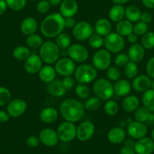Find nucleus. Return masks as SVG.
Masks as SVG:
<instances>
[{"instance_id": "22", "label": "nucleus", "mask_w": 154, "mask_h": 154, "mask_svg": "<svg viewBox=\"0 0 154 154\" xmlns=\"http://www.w3.org/2000/svg\"><path fill=\"white\" fill-rule=\"evenodd\" d=\"M47 92L54 97H62L65 95L66 90L63 86L61 80L54 79L47 85Z\"/></svg>"}, {"instance_id": "20", "label": "nucleus", "mask_w": 154, "mask_h": 154, "mask_svg": "<svg viewBox=\"0 0 154 154\" xmlns=\"http://www.w3.org/2000/svg\"><path fill=\"white\" fill-rule=\"evenodd\" d=\"M128 56L130 61L134 63H139L145 57V49L140 44H133L128 48Z\"/></svg>"}, {"instance_id": "51", "label": "nucleus", "mask_w": 154, "mask_h": 154, "mask_svg": "<svg viewBox=\"0 0 154 154\" xmlns=\"http://www.w3.org/2000/svg\"><path fill=\"white\" fill-rule=\"evenodd\" d=\"M39 142L40 141H39V137L36 136V135H31L26 140V144H27V147H30V148H35V147H38Z\"/></svg>"}, {"instance_id": "1", "label": "nucleus", "mask_w": 154, "mask_h": 154, "mask_svg": "<svg viewBox=\"0 0 154 154\" xmlns=\"http://www.w3.org/2000/svg\"><path fill=\"white\" fill-rule=\"evenodd\" d=\"M85 108L84 104L75 99H66L61 102L59 108L60 116L65 121L76 123L83 118Z\"/></svg>"}, {"instance_id": "36", "label": "nucleus", "mask_w": 154, "mask_h": 154, "mask_svg": "<svg viewBox=\"0 0 154 154\" xmlns=\"http://www.w3.org/2000/svg\"><path fill=\"white\" fill-rule=\"evenodd\" d=\"M101 105V100L98 97L95 96H89L85 99L84 102V107L85 110L90 111H95L99 109Z\"/></svg>"}, {"instance_id": "4", "label": "nucleus", "mask_w": 154, "mask_h": 154, "mask_svg": "<svg viewBox=\"0 0 154 154\" xmlns=\"http://www.w3.org/2000/svg\"><path fill=\"white\" fill-rule=\"evenodd\" d=\"M98 75L97 69L92 65L82 64L75 68L74 78L79 84H87L95 81Z\"/></svg>"}, {"instance_id": "60", "label": "nucleus", "mask_w": 154, "mask_h": 154, "mask_svg": "<svg viewBox=\"0 0 154 154\" xmlns=\"http://www.w3.org/2000/svg\"><path fill=\"white\" fill-rule=\"evenodd\" d=\"M130 0H112V2L116 5H123L128 2Z\"/></svg>"}, {"instance_id": "50", "label": "nucleus", "mask_w": 154, "mask_h": 154, "mask_svg": "<svg viewBox=\"0 0 154 154\" xmlns=\"http://www.w3.org/2000/svg\"><path fill=\"white\" fill-rule=\"evenodd\" d=\"M61 81L63 86L66 90H70L75 87V81H75V78H72L71 75L70 76L63 77V78Z\"/></svg>"}, {"instance_id": "56", "label": "nucleus", "mask_w": 154, "mask_h": 154, "mask_svg": "<svg viewBox=\"0 0 154 154\" xmlns=\"http://www.w3.org/2000/svg\"><path fill=\"white\" fill-rule=\"evenodd\" d=\"M8 8V5L5 0H0V15L4 14Z\"/></svg>"}, {"instance_id": "16", "label": "nucleus", "mask_w": 154, "mask_h": 154, "mask_svg": "<svg viewBox=\"0 0 154 154\" xmlns=\"http://www.w3.org/2000/svg\"><path fill=\"white\" fill-rule=\"evenodd\" d=\"M42 60L39 55L36 54H30V57L24 61V67L26 72L30 75L38 74L42 67Z\"/></svg>"}, {"instance_id": "63", "label": "nucleus", "mask_w": 154, "mask_h": 154, "mask_svg": "<svg viewBox=\"0 0 154 154\" xmlns=\"http://www.w3.org/2000/svg\"><path fill=\"white\" fill-rule=\"evenodd\" d=\"M30 1H36V0H30Z\"/></svg>"}, {"instance_id": "23", "label": "nucleus", "mask_w": 154, "mask_h": 154, "mask_svg": "<svg viewBox=\"0 0 154 154\" xmlns=\"http://www.w3.org/2000/svg\"><path fill=\"white\" fill-rule=\"evenodd\" d=\"M114 94L119 97H125L129 95L131 90V84L125 79H119L113 85Z\"/></svg>"}, {"instance_id": "47", "label": "nucleus", "mask_w": 154, "mask_h": 154, "mask_svg": "<svg viewBox=\"0 0 154 154\" xmlns=\"http://www.w3.org/2000/svg\"><path fill=\"white\" fill-rule=\"evenodd\" d=\"M148 31V24L142 22V21H137L135 23L133 27V32L137 36H142L147 32Z\"/></svg>"}, {"instance_id": "9", "label": "nucleus", "mask_w": 154, "mask_h": 154, "mask_svg": "<svg viewBox=\"0 0 154 154\" xmlns=\"http://www.w3.org/2000/svg\"><path fill=\"white\" fill-rule=\"evenodd\" d=\"M67 56L72 60L78 63H82L88 58V51L87 48L80 44L71 45L66 50Z\"/></svg>"}, {"instance_id": "57", "label": "nucleus", "mask_w": 154, "mask_h": 154, "mask_svg": "<svg viewBox=\"0 0 154 154\" xmlns=\"http://www.w3.org/2000/svg\"><path fill=\"white\" fill-rule=\"evenodd\" d=\"M127 40H128V42H129L130 44H131V45L137 43V35L134 34V32L131 33V34L128 35L127 36Z\"/></svg>"}, {"instance_id": "59", "label": "nucleus", "mask_w": 154, "mask_h": 154, "mask_svg": "<svg viewBox=\"0 0 154 154\" xmlns=\"http://www.w3.org/2000/svg\"><path fill=\"white\" fill-rule=\"evenodd\" d=\"M48 2L52 6H57L61 4L63 0H48Z\"/></svg>"}, {"instance_id": "62", "label": "nucleus", "mask_w": 154, "mask_h": 154, "mask_svg": "<svg viewBox=\"0 0 154 154\" xmlns=\"http://www.w3.org/2000/svg\"><path fill=\"white\" fill-rule=\"evenodd\" d=\"M151 89H152V90H154V78L152 81H151V86H150Z\"/></svg>"}, {"instance_id": "40", "label": "nucleus", "mask_w": 154, "mask_h": 154, "mask_svg": "<svg viewBox=\"0 0 154 154\" xmlns=\"http://www.w3.org/2000/svg\"><path fill=\"white\" fill-rule=\"evenodd\" d=\"M139 69L136 63L130 61L126 66L124 67V74L128 79H134L137 76Z\"/></svg>"}, {"instance_id": "15", "label": "nucleus", "mask_w": 154, "mask_h": 154, "mask_svg": "<svg viewBox=\"0 0 154 154\" xmlns=\"http://www.w3.org/2000/svg\"><path fill=\"white\" fill-rule=\"evenodd\" d=\"M40 142L47 147H54L58 144L59 137L57 131L51 128H45L39 134Z\"/></svg>"}, {"instance_id": "49", "label": "nucleus", "mask_w": 154, "mask_h": 154, "mask_svg": "<svg viewBox=\"0 0 154 154\" xmlns=\"http://www.w3.org/2000/svg\"><path fill=\"white\" fill-rule=\"evenodd\" d=\"M51 5L48 2V0H40L36 4V11L39 14H46L51 9Z\"/></svg>"}, {"instance_id": "13", "label": "nucleus", "mask_w": 154, "mask_h": 154, "mask_svg": "<svg viewBox=\"0 0 154 154\" xmlns=\"http://www.w3.org/2000/svg\"><path fill=\"white\" fill-rule=\"evenodd\" d=\"M148 132L147 126L144 123L138 121H131L127 126V132L133 139H140L146 135Z\"/></svg>"}, {"instance_id": "33", "label": "nucleus", "mask_w": 154, "mask_h": 154, "mask_svg": "<svg viewBox=\"0 0 154 154\" xmlns=\"http://www.w3.org/2000/svg\"><path fill=\"white\" fill-rule=\"evenodd\" d=\"M31 54V51L27 46H18L13 51V56L18 61H25Z\"/></svg>"}, {"instance_id": "53", "label": "nucleus", "mask_w": 154, "mask_h": 154, "mask_svg": "<svg viewBox=\"0 0 154 154\" xmlns=\"http://www.w3.org/2000/svg\"><path fill=\"white\" fill-rule=\"evenodd\" d=\"M76 24V21L74 19L73 17H64V26L66 29H73Z\"/></svg>"}, {"instance_id": "44", "label": "nucleus", "mask_w": 154, "mask_h": 154, "mask_svg": "<svg viewBox=\"0 0 154 154\" xmlns=\"http://www.w3.org/2000/svg\"><path fill=\"white\" fill-rule=\"evenodd\" d=\"M124 145L121 147L119 153L120 154H135L134 150V142L132 139H125Z\"/></svg>"}, {"instance_id": "17", "label": "nucleus", "mask_w": 154, "mask_h": 154, "mask_svg": "<svg viewBox=\"0 0 154 154\" xmlns=\"http://www.w3.org/2000/svg\"><path fill=\"white\" fill-rule=\"evenodd\" d=\"M134 150L137 154H152L154 151V141L146 136L140 138L134 144Z\"/></svg>"}, {"instance_id": "58", "label": "nucleus", "mask_w": 154, "mask_h": 154, "mask_svg": "<svg viewBox=\"0 0 154 154\" xmlns=\"http://www.w3.org/2000/svg\"><path fill=\"white\" fill-rule=\"evenodd\" d=\"M142 3L146 8L149 9L154 8V0H142Z\"/></svg>"}, {"instance_id": "39", "label": "nucleus", "mask_w": 154, "mask_h": 154, "mask_svg": "<svg viewBox=\"0 0 154 154\" xmlns=\"http://www.w3.org/2000/svg\"><path fill=\"white\" fill-rule=\"evenodd\" d=\"M88 43L93 49H99L104 45V38L97 33H93L88 39Z\"/></svg>"}, {"instance_id": "38", "label": "nucleus", "mask_w": 154, "mask_h": 154, "mask_svg": "<svg viewBox=\"0 0 154 154\" xmlns=\"http://www.w3.org/2000/svg\"><path fill=\"white\" fill-rule=\"evenodd\" d=\"M104 110L107 115L113 117V116H116L118 114L119 107L117 102L112 100V99H109L106 102L105 105H104Z\"/></svg>"}, {"instance_id": "21", "label": "nucleus", "mask_w": 154, "mask_h": 154, "mask_svg": "<svg viewBox=\"0 0 154 154\" xmlns=\"http://www.w3.org/2000/svg\"><path fill=\"white\" fill-rule=\"evenodd\" d=\"M125 138H126L125 131L120 126L112 128L107 134V138L109 141L114 144H121L125 141Z\"/></svg>"}, {"instance_id": "34", "label": "nucleus", "mask_w": 154, "mask_h": 154, "mask_svg": "<svg viewBox=\"0 0 154 154\" xmlns=\"http://www.w3.org/2000/svg\"><path fill=\"white\" fill-rule=\"evenodd\" d=\"M55 39V43L57 45L59 48L60 50H67V48H69L71 45V38L70 36L68 34L64 32H61L60 34H59L58 35L56 36Z\"/></svg>"}, {"instance_id": "48", "label": "nucleus", "mask_w": 154, "mask_h": 154, "mask_svg": "<svg viewBox=\"0 0 154 154\" xmlns=\"http://www.w3.org/2000/svg\"><path fill=\"white\" fill-rule=\"evenodd\" d=\"M115 64L117 67H125L130 62L128 54H119L115 57Z\"/></svg>"}, {"instance_id": "11", "label": "nucleus", "mask_w": 154, "mask_h": 154, "mask_svg": "<svg viewBox=\"0 0 154 154\" xmlns=\"http://www.w3.org/2000/svg\"><path fill=\"white\" fill-rule=\"evenodd\" d=\"M94 33V29L87 21H79L76 23L72 30L74 38L78 41H85Z\"/></svg>"}, {"instance_id": "27", "label": "nucleus", "mask_w": 154, "mask_h": 154, "mask_svg": "<svg viewBox=\"0 0 154 154\" xmlns=\"http://www.w3.org/2000/svg\"><path fill=\"white\" fill-rule=\"evenodd\" d=\"M140 105V100L134 95H128L125 96L122 102V109L128 113L134 112Z\"/></svg>"}, {"instance_id": "10", "label": "nucleus", "mask_w": 154, "mask_h": 154, "mask_svg": "<svg viewBox=\"0 0 154 154\" xmlns=\"http://www.w3.org/2000/svg\"><path fill=\"white\" fill-rule=\"evenodd\" d=\"M54 69L56 73L63 77L70 76L74 74L75 70V62L69 57H62L54 63Z\"/></svg>"}, {"instance_id": "55", "label": "nucleus", "mask_w": 154, "mask_h": 154, "mask_svg": "<svg viewBox=\"0 0 154 154\" xmlns=\"http://www.w3.org/2000/svg\"><path fill=\"white\" fill-rule=\"evenodd\" d=\"M10 116L8 112L5 111H0V123H4L8 121Z\"/></svg>"}, {"instance_id": "24", "label": "nucleus", "mask_w": 154, "mask_h": 154, "mask_svg": "<svg viewBox=\"0 0 154 154\" xmlns=\"http://www.w3.org/2000/svg\"><path fill=\"white\" fill-rule=\"evenodd\" d=\"M38 29V22L34 17H28L24 18L21 23V31L25 35L34 34Z\"/></svg>"}, {"instance_id": "2", "label": "nucleus", "mask_w": 154, "mask_h": 154, "mask_svg": "<svg viewBox=\"0 0 154 154\" xmlns=\"http://www.w3.org/2000/svg\"><path fill=\"white\" fill-rule=\"evenodd\" d=\"M64 17L60 13L48 14L42 20L40 25L41 33L48 38H55L64 29Z\"/></svg>"}, {"instance_id": "37", "label": "nucleus", "mask_w": 154, "mask_h": 154, "mask_svg": "<svg viewBox=\"0 0 154 154\" xmlns=\"http://www.w3.org/2000/svg\"><path fill=\"white\" fill-rule=\"evenodd\" d=\"M150 114V111L146 107H138L134 111V117L136 121L145 123L148 120Z\"/></svg>"}, {"instance_id": "46", "label": "nucleus", "mask_w": 154, "mask_h": 154, "mask_svg": "<svg viewBox=\"0 0 154 154\" xmlns=\"http://www.w3.org/2000/svg\"><path fill=\"white\" fill-rule=\"evenodd\" d=\"M11 99V94L8 89L0 87V107L8 105Z\"/></svg>"}, {"instance_id": "45", "label": "nucleus", "mask_w": 154, "mask_h": 154, "mask_svg": "<svg viewBox=\"0 0 154 154\" xmlns=\"http://www.w3.org/2000/svg\"><path fill=\"white\" fill-rule=\"evenodd\" d=\"M107 77L109 81H117L121 78V72L119 68L116 66H110L107 69Z\"/></svg>"}, {"instance_id": "3", "label": "nucleus", "mask_w": 154, "mask_h": 154, "mask_svg": "<svg viewBox=\"0 0 154 154\" xmlns=\"http://www.w3.org/2000/svg\"><path fill=\"white\" fill-rule=\"evenodd\" d=\"M39 55L42 62L48 65L54 64L60 57V49L55 42L47 41L39 48Z\"/></svg>"}, {"instance_id": "43", "label": "nucleus", "mask_w": 154, "mask_h": 154, "mask_svg": "<svg viewBox=\"0 0 154 154\" xmlns=\"http://www.w3.org/2000/svg\"><path fill=\"white\" fill-rule=\"evenodd\" d=\"M8 7L14 11H19L24 9L27 5V0H5Z\"/></svg>"}, {"instance_id": "12", "label": "nucleus", "mask_w": 154, "mask_h": 154, "mask_svg": "<svg viewBox=\"0 0 154 154\" xmlns=\"http://www.w3.org/2000/svg\"><path fill=\"white\" fill-rule=\"evenodd\" d=\"M27 104L24 99H14L8 102L7 106V112L9 116L14 118H17L22 116L26 112Z\"/></svg>"}, {"instance_id": "31", "label": "nucleus", "mask_w": 154, "mask_h": 154, "mask_svg": "<svg viewBox=\"0 0 154 154\" xmlns=\"http://www.w3.org/2000/svg\"><path fill=\"white\" fill-rule=\"evenodd\" d=\"M140 14L141 12L140 8L134 5H131L125 8V17L131 23H136L140 20Z\"/></svg>"}, {"instance_id": "14", "label": "nucleus", "mask_w": 154, "mask_h": 154, "mask_svg": "<svg viewBox=\"0 0 154 154\" xmlns=\"http://www.w3.org/2000/svg\"><path fill=\"white\" fill-rule=\"evenodd\" d=\"M95 132V125L86 120L80 123L76 128V138L80 141H87L93 137Z\"/></svg>"}, {"instance_id": "30", "label": "nucleus", "mask_w": 154, "mask_h": 154, "mask_svg": "<svg viewBox=\"0 0 154 154\" xmlns=\"http://www.w3.org/2000/svg\"><path fill=\"white\" fill-rule=\"evenodd\" d=\"M133 25L131 21L128 20H122L116 23V31L118 34L122 36H128L131 33L133 32Z\"/></svg>"}, {"instance_id": "61", "label": "nucleus", "mask_w": 154, "mask_h": 154, "mask_svg": "<svg viewBox=\"0 0 154 154\" xmlns=\"http://www.w3.org/2000/svg\"><path fill=\"white\" fill-rule=\"evenodd\" d=\"M151 138H152V141H154V128L152 129V132H151Z\"/></svg>"}, {"instance_id": "19", "label": "nucleus", "mask_w": 154, "mask_h": 154, "mask_svg": "<svg viewBox=\"0 0 154 154\" xmlns=\"http://www.w3.org/2000/svg\"><path fill=\"white\" fill-rule=\"evenodd\" d=\"M79 5L75 0H63L60 5V14L63 17H74L78 12Z\"/></svg>"}, {"instance_id": "26", "label": "nucleus", "mask_w": 154, "mask_h": 154, "mask_svg": "<svg viewBox=\"0 0 154 154\" xmlns=\"http://www.w3.org/2000/svg\"><path fill=\"white\" fill-rule=\"evenodd\" d=\"M94 29H95V33L103 37H105L111 32L112 24L110 21L106 18H101L96 21Z\"/></svg>"}, {"instance_id": "29", "label": "nucleus", "mask_w": 154, "mask_h": 154, "mask_svg": "<svg viewBox=\"0 0 154 154\" xmlns=\"http://www.w3.org/2000/svg\"><path fill=\"white\" fill-rule=\"evenodd\" d=\"M125 8L122 5H116L112 6L109 11V18L113 22L118 23L124 19L125 17Z\"/></svg>"}, {"instance_id": "7", "label": "nucleus", "mask_w": 154, "mask_h": 154, "mask_svg": "<svg viewBox=\"0 0 154 154\" xmlns=\"http://www.w3.org/2000/svg\"><path fill=\"white\" fill-rule=\"evenodd\" d=\"M111 53L106 49L97 51L92 57V66L99 71H106L111 65Z\"/></svg>"}, {"instance_id": "5", "label": "nucleus", "mask_w": 154, "mask_h": 154, "mask_svg": "<svg viewBox=\"0 0 154 154\" xmlns=\"http://www.w3.org/2000/svg\"><path fill=\"white\" fill-rule=\"evenodd\" d=\"M92 89L95 96L102 101L109 100L114 95L113 84L105 78L96 80L94 82Z\"/></svg>"}, {"instance_id": "41", "label": "nucleus", "mask_w": 154, "mask_h": 154, "mask_svg": "<svg viewBox=\"0 0 154 154\" xmlns=\"http://www.w3.org/2000/svg\"><path fill=\"white\" fill-rule=\"evenodd\" d=\"M140 45L144 48V49L151 50L154 48V32H147L141 38Z\"/></svg>"}, {"instance_id": "32", "label": "nucleus", "mask_w": 154, "mask_h": 154, "mask_svg": "<svg viewBox=\"0 0 154 154\" xmlns=\"http://www.w3.org/2000/svg\"><path fill=\"white\" fill-rule=\"evenodd\" d=\"M142 103L150 112L154 111V90L149 89L143 93L141 98Z\"/></svg>"}, {"instance_id": "54", "label": "nucleus", "mask_w": 154, "mask_h": 154, "mask_svg": "<svg viewBox=\"0 0 154 154\" xmlns=\"http://www.w3.org/2000/svg\"><path fill=\"white\" fill-rule=\"evenodd\" d=\"M140 20L145 23H150L152 20V17L151 15V14H149V12H143L140 14Z\"/></svg>"}, {"instance_id": "6", "label": "nucleus", "mask_w": 154, "mask_h": 154, "mask_svg": "<svg viewBox=\"0 0 154 154\" xmlns=\"http://www.w3.org/2000/svg\"><path fill=\"white\" fill-rule=\"evenodd\" d=\"M123 36L117 32H110L104 38V47L111 54H119L125 48Z\"/></svg>"}, {"instance_id": "35", "label": "nucleus", "mask_w": 154, "mask_h": 154, "mask_svg": "<svg viewBox=\"0 0 154 154\" xmlns=\"http://www.w3.org/2000/svg\"><path fill=\"white\" fill-rule=\"evenodd\" d=\"M26 43H27V46L29 47L30 48H33V49H37L39 48L44 43L43 38L42 36L39 34H32L27 36V40H26Z\"/></svg>"}, {"instance_id": "28", "label": "nucleus", "mask_w": 154, "mask_h": 154, "mask_svg": "<svg viewBox=\"0 0 154 154\" xmlns=\"http://www.w3.org/2000/svg\"><path fill=\"white\" fill-rule=\"evenodd\" d=\"M56 71L54 67H52L50 65H46L45 66H42V69L38 73V76L39 78L44 83H48L54 81L56 78Z\"/></svg>"}, {"instance_id": "8", "label": "nucleus", "mask_w": 154, "mask_h": 154, "mask_svg": "<svg viewBox=\"0 0 154 154\" xmlns=\"http://www.w3.org/2000/svg\"><path fill=\"white\" fill-rule=\"evenodd\" d=\"M59 140L63 142H70L76 138V127L74 123L64 121L60 123L57 129Z\"/></svg>"}, {"instance_id": "52", "label": "nucleus", "mask_w": 154, "mask_h": 154, "mask_svg": "<svg viewBox=\"0 0 154 154\" xmlns=\"http://www.w3.org/2000/svg\"><path fill=\"white\" fill-rule=\"evenodd\" d=\"M146 72L150 78H154V57H151L146 65Z\"/></svg>"}, {"instance_id": "42", "label": "nucleus", "mask_w": 154, "mask_h": 154, "mask_svg": "<svg viewBox=\"0 0 154 154\" xmlns=\"http://www.w3.org/2000/svg\"><path fill=\"white\" fill-rule=\"evenodd\" d=\"M75 95L81 99H86L90 96L91 90L86 84H79L75 87Z\"/></svg>"}, {"instance_id": "18", "label": "nucleus", "mask_w": 154, "mask_h": 154, "mask_svg": "<svg viewBox=\"0 0 154 154\" xmlns=\"http://www.w3.org/2000/svg\"><path fill=\"white\" fill-rule=\"evenodd\" d=\"M151 79L148 75H137L133 79L131 87L138 93H144L150 88Z\"/></svg>"}, {"instance_id": "25", "label": "nucleus", "mask_w": 154, "mask_h": 154, "mask_svg": "<svg viewBox=\"0 0 154 154\" xmlns=\"http://www.w3.org/2000/svg\"><path fill=\"white\" fill-rule=\"evenodd\" d=\"M58 111L54 108L47 107L43 108L39 113V119L44 123L51 124L54 123L58 118Z\"/></svg>"}]
</instances>
